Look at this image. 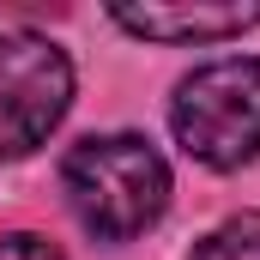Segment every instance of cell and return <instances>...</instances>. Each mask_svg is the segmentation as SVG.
Returning <instances> with one entry per match:
<instances>
[{
    "label": "cell",
    "mask_w": 260,
    "mask_h": 260,
    "mask_svg": "<svg viewBox=\"0 0 260 260\" xmlns=\"http://www.w3.org/2000/svg\"><path fill=\"white\" fill-rule=\"evenodd\" d=\"M61 188L73 218L103 236V242H133L145 236L164 206H170V164L157 157L151 139L139 133H91L67 151Z\"/></svg>",
    "instance_id": "cell-1"
},
{
    "label": "cell",
    "mask_w": 260,
    "mask_h": 260,
    "mask_svg": "<svg viewBox=\"0 0 260 260\" xmlns=\"http://www.w3.org/2000/svg\"><path fill=\"white\" fill-rule=\"evenodd\" d=\"M170 127L206 170H242L248 157H260V61L236 55L188 73L176 85Z\"/></svg>",
    "instance_id": "cell-2"
},
{
    "label": "cell",
    "mask_w": 260,
    "mask_h": 260,
    "mask_svg": "<svg viewBox=\"0 0 260 260\" xmlns=\"http://www.w3.org/2000/svg\"><path fill=\"white\" fill-rule=\"evenodd\" d=\"M73 103V61L37 30H0V157H30Z\"/></svg>",
    "instance_id": "cell-3"
},
{
    "label": "cell",
    "mask_w": 260,
    "mask_h": 260,
    "mask_svg": "<svg viewBox=\"0 0 260 260\" xmlns=\"http://www.w3.org/2000/svg\"><path fill=\"white\" fill-rule=\"evenodd\" d=\"M115 24L151 43H218L260 24V0H176V6H115Z\"/></svg>",
    "instance_id": "cell-4"
},
{
    "label": "cell",
    "mask_w": 260,
    "mask_h": 260,
    "mask_svg": "<svg viewBox=\"0 0 260 260\" xmlns=\"http://www.w3.org/2000/svg\"><path fill=\"white\" fill-rule=\"evenodd\" d=\"M194 260H260V212L224 218V224L194 248Z\"/></svg>",
    "instance_id": "cell-5"
},
{
    "label": "cell",
    "mask_w": 260,
    "mask_h": 260,
    "mask_svg": "<svg viewBox=\"0 0 260 260\" xmlns=\"http://www.w3.org/2000/svg\"><path fill=\"white\" fill-rule=\"evenodd\" d=\"M0 260H61V248L37 230H12V236H0Z\"/></svg>",
    "instance_id": "cell-6"
}]
</instances>
